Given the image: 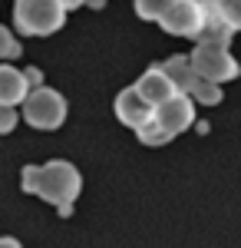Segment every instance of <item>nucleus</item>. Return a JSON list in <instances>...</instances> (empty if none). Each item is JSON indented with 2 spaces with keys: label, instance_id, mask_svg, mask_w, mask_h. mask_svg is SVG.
Segmentation results:
<instances>
[{
  "label": "nucleus",
  "instance_id": "f03ea898",
  "mask_svg": "<svg viewBox=\"0 0 241 248\" xmlns=\"http://www.w3.org/2000/svg\"><path fill=\"white\" fill-rule=\"evenodd\" d=\"M14 23L23 37H50L66 23V7L60 0H17Z\"/></svg>",
  "mask_w": 241,
  "mask_h": 248
},
{
  "label": "nucleus",
  "instance_id": "2eb2a0df",
  "mask_svg": "<svg viewBox=\"0 0 241 248\" xmlns=\"http://www.w3.org/2000/svg\"><path fill=\"white\" fill-rule=\"evenodd\" d=\"M222 10H225V20L241 30V0H222Z\"/></svg>",
  "mask_w": 241,
  "mask_h": 248
},
{
  "label": "nucleus",
  "instance_id": "9b49d317",
  "mask_svg": "<svg viewBox=\"0 0 241 248\" xmlns=\"http://www.w3.org/2000/svg\"><path fill=\"white\" fill-rule=\"evenodd\" d=\"M179 0H136V14L142 20H162Z\"/></svg>",
  "mask_w": 241,
  "mask_h": 248
},
{
  "label": "nucleus",
  "instance_id": "f8f14e48",
  "mask_svg": "<svg viewBox=\"0 0 241 248\" xmlns=\"http://www.w3.org/2000/svg\"><path fill=\"white\" fill-rule=\"evenodd\" d=\"M188 96H192V99H198V103H205V106H218V103H222V86L202 77L198 83H195V90H192Z\"/></svg>",
  "mask_w": 241,
  "mask_h": 248
},
{
  "label": "nucleus",
  "instance_id": "ddd939ff",
  "mask_svg": "<svg viewBox=\"0 0 241 248\" xmlns=\"http://www.w3.org/2000/svg\"><path fill=\"white\" fill-rule=\"evenodd\" d=\"M168 139H172V136H168L166 129L155 123V119H152L149 126H142V129H139V142H146V146H166Z\"/></svg>",
  "mask_w": 241,
  "mask_h": 248
},
{
  "label": "nucleus",
  "instance_id": "6ab92c4d",
  "mask_svg": "<svg viewBox=\"0 0 241 248\" xmlns=\"http://www.w3.org/2000/svg\"><path fill=\"white\" fill-rule=\"evenodd\" d=\"M86 3H90V7H96V10H103V3H106V0H86Z\"/></svg>",
  "mask_w": 241,
  "mask_h": 248
},
{
  "label": "nucleus",
  "instance_id": "6e6552de",
  "mask_svg": "<svg viewBox=\"0 0 241 248\" xmlns=\"http://www.w3.org/2000/svg\"><path fill=\"white\" fill-rule=\"evenodd\" d=\"M136 90H139V93L146 96V99L152 103V106H155V109H159L162 103H168L172 96L179 93V86L172 83V77H168V73L162 70V66H149L146 73H142V77L136 79Z\"/></svg>",
  "mask_w": 241,
  "mask_h": 248
},
{
  "label": "nucleus",
  "instance_id": "39448f33",
  "mask_svg": "<svg viewBox=\"0 0 241 248\" xmlns=\"http://www.w3.org/2000/svg\"><path fill=\"white\" fill-rule=\"evenodd\" d=\"M159 27L172 33V37H188V40H198L205 27V10L198 7V0H179L166 17L159 20Z\"/></svg>",
  "mask_w": 241,
  "mask_h": 248
},
{
  "label": "nucleus",
  "instance_id": "423d86ee",
  "mask_svg": "<svg viewBox=\"0 0 241 248\" xmlns=\"http://www.w3.org/2000/svg\"><path fill=\"white\" fill-rule=\"evenodd\" d=\"M116 116H119L122 126H129V129L139 133L142 126H149V123L155 119V106H152L146 96L136 90V83H132V86H126L122 93L116 96Z\"/></svg>",
  "mask_w": 241,
  "mask_h": 248
},
{
  "label": "nucleus",
  "instance_id": "9d476101",
  "mask_svg": "<svg viewBox=\"0 0 241 248\" xmlns=\"http://www.w3.org/2000/svg\"><path fill=\"white\" fill-rule=\"evenodd\" d=\"M162 70H166L168 77H172V83L179 86V93H192L195 90V83H198V73H195V66H192V57H168L166 63H159Z\"/></svg>",
  "mask_w": 241,
  "mask_h": 248
},
{
  "label": "nucleus",
  "instance_id": "1a4fd4ad",
  "mask_svg": "<svg viewBox=\"0 0 241 248\" xmlns=\"http://www.w3.org/2000/svg\"><path fill=\"white\" fill-rule=\"evenodd\" d=\"M33 90L27 70H17L10 63H0V106H17Z\"/></svg>",
  "mask_w": 241,
  "mask_h": 248
},
{
  "label": "nucleus",
  "instance_id": "dca6fc26",
  "mask_svg": "<svg viewBox=\"0 0 241 248\" xmlns=\"http://www.w3.org/2000/svg\"><path fill=\"white\" fill-rule=\"evenodd\" d=\"M17 129V109L14 106H0V136Z\"/></svg>",
  "mask_w": 241,
  "mask_h": 248
},
{
  "label": "nucleus",
  "instance_id": "4468645a",
  "mask_svg": "<svg viewBox=\"0 0 241 248\" xmlns=\"http://www.w3.org/2000/svg\"><path fill=\"white\" fill-rule=\"evenodd\" d=\"M20 53H23V46L17 43V37L7 27H0V60H20Z\"/></svg>",
  "mask_w": 241,
  "mask_h": 248
},
{
  "label": "nucleus",
  "instance_id": "0eeeda50",
  "mask_svg": "<svg viewBox=\"0 0 241 248\" xmlns=\"http://www.w3.org/2000/svg\"><path fill=\"white\" fill-rule=\"evenodd\" d=\"M155 123L175 139L179 133H185L188 126L195 123V99L188 93H175L168 103H162V106L155 109Z\"/></svg>",
  "mask_w": 241,
  "mask_h": 248
},
{
  "label": "nucleus",
  "instance_id": "a211bd4d",
  "mask_svg": "<svg viewBox=\"0 0 241 248\" xmlns=\"http://www.w3.org/2000/svg\"><path fill=\"white\" fill-rule=\"evenodd\" d=\"M60 3H63V7H66V10H76V7H83V3H86V0H60Z\"/></svg>",
  "mask_w": 241,
  "mask_h": 248
},
{
  "label": "nucleus",
  "instance_id": "f257e3e1",
  "mask_svg": "<svg viewBox=\"0 0 241 248\" xmlns=\"http://www.w3.org/2000/svg\"><path fill=\"white\" fill-rule=\"evenodd\" d=\"M20 186H23V192H33L43 202L56 205V212L66 218L73 212V202L83 192V175H79V169H76L73 162L50 159L43 166H23Z\"/></svg>",
  "mask_w": 241,
  "mask_h": 248
},
{
  "label": "nucleus",
  "instance_id": "20e7f679",
  "mask_svg": "<svg viewBox=\"0 0 241 248\" xmlns=\"http://www.w3.org/2000/svg\"><path fill=\"white\" fill-rule=\"evenodd\" d=\"M192 66L195 73L211 83H228L241 73L238 60L228 53V46H218V43H195L192 50Z\"/></svg>",
  "mask_w": 241,
  "mask_h": 248
},
{
  "label": "nucleus",
  "instance_id": "7ed1b4c3",
  "mask_svg": "<svg viewBox=\"0 0 241 248\" xmlns=\"http://www.w3.org/2000/svg\"><path fill=\"white\" fill-rule=\"evenodd\" d=\"M23 119L33 129H60L66 119V99L50 86H33L23 99Z\"/></svg>",
  "mask_w": 241,
  "mask_h": 248
},
{
  "label": "nucleus",
  "instance_id": "f3484780",
  "mask_svg": "<svg viewBox=\"0 0 241 248\" xmlns=\"http://www.w3.org/2000/svg\"><path fill=\"white\" fill-rule=\"evenodd\" d=\"M0 248H23L17 238H10V235H0Z\"/></svg>",
  "mask_w": 241,
  "mask_h": 248
}]
</instances>
